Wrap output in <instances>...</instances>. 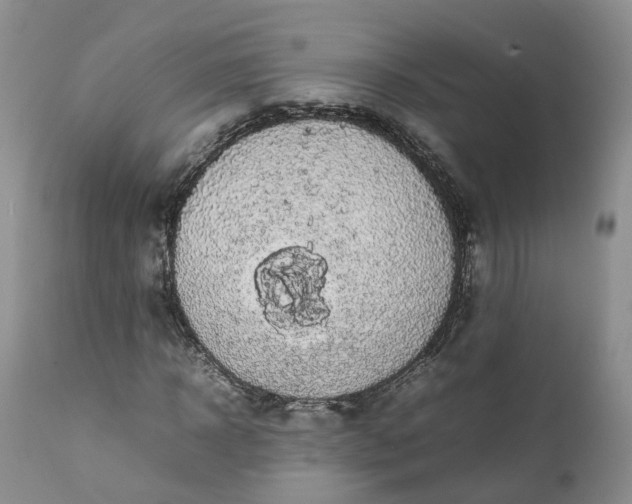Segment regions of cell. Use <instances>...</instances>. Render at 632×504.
Masks as SVG:
<instances>
[{
    "instance_id": "obj_1",
    "label": "cell",
    "mask_w": 632,
    "mask_h": 504,
    "mask_svg": "<svg viewBox=\"0 0 632 504\" xmlns=\"http://www.w3.org/2000/svg\"><path fill=\"white\" fill-rule=\"evenodd\" d=\"M171 270L185 322L228 374L328 400L421 356L450 310L458 251L409 156L356 124L307 118L252 130L206 167Z\"/></svg>"
}]
</instances>
